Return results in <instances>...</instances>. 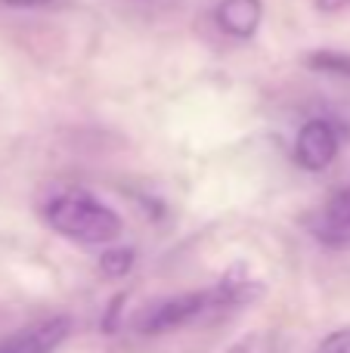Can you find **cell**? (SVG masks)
<instances>
[{"label":"cell","mask_w":350,"mask_h":353,"mask_svg":"<svg viewBox=\"0 0 350 353\" xmlns=\"http://www.w3.org/2000/svg\"><path fill=\"white\" fill-rule=\"evenodd\" d=\"M43 217L59 236L81 245H109L121 236V217L109 205L81 189L50 199Z\"/></svg>","instance_id":"1"},{"label":"cell","mask_w":350,"mask_h":353,"mask_svg":"<svg viewBox=\"0 0 350 353\" xmlns=\"http://www.w3.org/2000/svg\"><path fill=\"white\" fill-rule=\"evenodd\" d=\"M320 3V10H326V12H335V10H341V6H347L350 0H316Z\"/></svg>","instance_id":"13"},{"label":"cell","mask_w":350,"mask_h":353,"mask_svg":"<svg viewBox=\"0 0 350 353\" xmlns=\"http://www.w3.org/2000/svg\"><path fill=\"white\" fill-rule=\"evenodd\" d=\"M205 310H214V294L208 292H186V294H174V298H161L155 304H149L140 316L134 319L136 332L143 335H165L174 332L180 325L198 319Z\"/></svg>","instance_id":"2"},{"label":"cell","mask_w":350,"mask_h":353,"mask_svg":"<svg viewBox=\"0 0 350 353\" xmlns=\"http://www.w3.org/2000/svg\"><path fill=\"white\" fill-rule=\"evenodd\" d=\"M223 353H291V341L282 332L264 329V332H251V335L239 338L233 347H227Z\"/></svg>","instance_id":"8"},{"label":"cell","mask_w":350,"mask_h":353,"mask_svg":"<svg viewBox=\"0 0 350 353\" xmlns=\"http://www.w3.org/2000/svg\"><path fill=\"white\" fill-rule=\"evenodd\" d=\"M214 16H217V25L227 34L245 41V37H251L258 31L264 6H260V0H220Z\"/></svg>","instance_id":"6"},{"label":"cell","mask_w":350,"mask_h":353,"mask_svg":"<svg viewBox=\"0 0 350 353\" xmlns=\"http://www.w3.org/2000/svg\"><path fill=\"white\" fill-rule=\"evenodd\" d=\"M316 353H350V325L344 329H335L326 341L316 347Z\"/></svg>","instance_id":"11"},{"label":"cell","mask_w":350,"mask_h":353,"mask_svg":"<svg viewBox=\"0 0 350 353\" xmlns=\"http://www.w3.org/2000/svg\"><path fill=\"white\" fill-rule=\"evenodd\" d=\"M313 232L329 248H350V186L338 189L313 220Z\"/></svg>","instance_id":"5"},{"label":"cell","mask_w":350,"mask_h":353,"mask_svg":"<svg viewBox=\"0 0 350 353\" xmlns=\"http://www.w3.org/2000/svg\"><path fill=\"white\" fill-rule=\"evenodd\" d=\"M43 3H50V0H0V6H43Z\"/></svg>","instance_id":"12"},{"label":"cell","mask_w":350,"mask_h":353,"mask_svg":"<svg viewBox=\"0 0 350 353\" xmlns=\"http://www.w3.org/2000/svg\"><path fill=\"white\" fill-rule=\"evenodd\" d=\"M307 62L329 74H350V56L344 53H313Z\"/></svg>","instance_id":"9"},{"label":"cell","mask_w":350,"mask_h":353,"mask_svg":"<svg viewBox=\"0 0 350 353\" xmlns=\"http://www.w3.org/2000/svg\"><path fill=\"white\" fill-rule=\"evenodd\" d=\"M214 310H223V307H242V304H251L254 298L260 294V282L248 276L245 267H233L214 288Z\"/></svg>","instance_id":"7"},{"label":"cell","mask_w":350,"mask_h":353,"mask_svg":"<svg viewBox=\"0 0 350 353\" xmlns=\"http://www.w3.org/2000/svg\"><path fill=\"white\" fill-rule=\"evenodd\" d=\"M338 155V134L329 121H307L298 134V143H295V161L304 168V171H322L329 168Z\"/></svg>","instance_id":"3"},{"label":"cell","mask_w":350,"mask_h":353,"mask_svg":"<svg viewBox=\"0 0 350 353\" xmlns=\"http://www.w3.org/2000/svg\"><path fill=\"white\" fill-rule=\"evenodd\" d=\"M68 332H72V319L68 316L43 319V323L6 338L0 344V353H53L68 338Z\"/></svg>","instance_id":"4"},{"label":"cell","mask_w":350,"mask_h":353,"mask_svg":"<svg viewBox=\"0 0 350 353\" xmlns=\"http://www.w3.org/2000/svg\"><path fill=\"white\" fill-rule=\"evenodd\" d=\"M99 263H103V270L109 276H124L130 267H134V251L130 248H112V251H105Z\"/></svg>","instance_id":"10"}]
</instances>
